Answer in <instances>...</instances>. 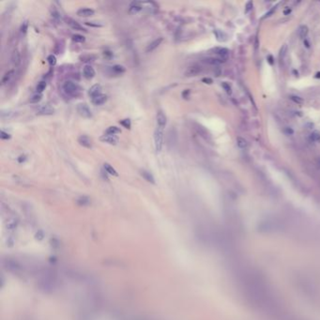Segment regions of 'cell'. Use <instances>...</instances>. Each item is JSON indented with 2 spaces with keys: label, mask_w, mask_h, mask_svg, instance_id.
Here are the masks:
<instances>
[{
  "label": "cell",
  "mask_w": 320,
  "mask_h": 320,
  "mask_svg": "<svg viewBox=\"0 0 320 320\" xmlns=\"http://www.w3.org/2000/svg\"><path fill=\"white\" fill-rule=\"evenodd\" d=\"M119 123L121 124V125H122L124 128H126V129H131V120H130L129 118H126V119H122V120H120Z\"/></svg>",
  "instance_id": "obj_33"
},
{
  "label": "cell",
  "mask_w": 320,
  "mask_h": 320,
  "mask_svg": "<svg viewBox=\"0 0 320 320\" xmlns=\"http://www.w3.org/2000/svg\"><path fill=\"white\" fill-rule=\"evenodd\" d=\"M125 70H126L125 68H124L123 66H121V65H115V66L112 67V71L115 74H118V75L124 73L125 72Z\"/></svg>",
  "instance_id": "obj_22"
},
{
  "label": "cell",
  "mask_w": 320,
  "mask_h": 320,
  "mask_svg": "<svg viewBox=\"0 0 320 320\" xmlns=\"http://www.w3.org/2000/svg\"><path fill=\"white\" fill-rule=\"evenodd\" d=\"M52 16H53V18H54L55 21H57V22H58V21L60 20V15H59V13H58L56 10L53 11V12H52Z\"/></svg>",
  "instance_id": "obj_43"
},
{
  "label": "cell",
  "mask_w": 320,
  "mask_h": 320,
  "mask_svg": "<svg viewBox=\"0 0 320 320\" xmlns=\"http://www.w3.org/2000/svg\"><path fill=\"white\" fill-rule=\"evenodd\" d=\"M195 129L197 130L198 133L200 134L202 137H204L205 139H209V138H210L209 133H208V131H206L204 127H202L201 125H196V128H195Z\"/></svg>",
  "instance_id": "obj_20"
},
{
  "label": "cell",
  "mask_w": 320,
  "mask_h": 320,
  "mask_svg": "<svg viewBox=\"0 0 320 320\" xmlns=\"http://www.w3.org/2000/svg\"><path fill=\"white\" fill-rule=\"evenodd\" d=\"M214 33H215L217 40H219V41H224V40L223 39V37L224 36V34L223 32H222V31H220V30H215V31H214Z\"/></svg>",
  "instance_id": "obj_37"
},
{
  "label": "cell",
  "mask_w": 320,
  "mask_h": 320,
  "mask_svg": "<svg viewBox=\"0 0 320 320\" xmlns=\"http://www.w3.org/2000/svg\"><path fill=\"white\" fill-rule=\"evenodd\" d=\"M202 82L206 83V84H212V80L210 78H203Z\"/></svg>",
  "instance_id": "obj_47"
},
{
  "label": "cell",
  "mask_w": 320,
  "mask_h": 320,
  "mask_svg": "<svg viewBox=\"0 0 320 320\" xmlns=\"http://www.w3.org/2000/svg\"><path fill=\"white\" fill-rule=\"evenodd\" d=\"M285 133L287 134H293L294 133V131H293L291 128H286V129H285Z\"/></svg>",
  "instance_id": "obj_49"
},
{
  "label": "cell",
  "mask_w": 320,
  "mask_h": 320,
  "mask_svg": "<svg viewBox=\"0 0 320 320\" xmlns=\"http://www.w3.org/2000/svg\"><path fill=\"white\" fill-rule=\"evenodd\" d=\"M237 143H238V146L240 148H247V141L242 137H238L237 138Z\"/></svg>",
  "instance_id": "obj_28"
},
{
  "label": "cell",
  "mask_w": 320,
  "mask_h": 320,
  "mask_svg": "<svg viewBox=\"0 0 320 320\" xmlns=\"http://www.w3.org/2000/svg\"><path fill=\"white\" fill-rule=\"evenodd\" d=\"M101 140L110 145H116L118 143V138L116 137V135H110V134L103 135V136L101 137Z\"/></svg>",
  "instance_id": "obj_9"
},
{
  "label": "cell",
  "mask_w": 320,
  "mask_h": 320,
  "mask_svg": "<svg viewBox=\"0 0 320 320\" xmlns=\"http://www.w3.org/2000/svg\"><path fill=\"white\" fill-rule=\"evenodd\" d=\"M83 72H84V76L86 78V79H92L94 76H95V70H94V69L89 65H86L85 68H84V70H83Z\"/></svg>",
  "instance_id": "obj_14"
},
{
  "label": "cell",
  "mask_w": 320,
  "mask_h": 320,
  "mask_svg": "<svg viewBox=\"0 0 320 320\" xmlns=\"http://www.w3.org/2000/svg\"><path fill=\"white\" fill-rule=\"evenodd\" d=\"M142 5H143L142 2H138V1L131 2V5H130L129 11L131 13H137L138 11H140L142 10V8H143Z\"/></svg>",
  "instance_id": "obj_12"
},
{
  "label": "cell",
  "mask_w": 320,
  "mask_h": 320,
  "mask_svg": "<svg viewBox=\"0 0 320 320\" xmlns=\"http://www.w3.org/2000/svg\"><path fill=\"white\" fill-rule=\"evenodd\" d=\"M13 74H14V70H10L9 71H7V72L4 74L3 77H2V80H1L2 85H5V84H7V83H9L10 81V79L12 78Z\"/></svg>",
  "instance_id": "obj_19"
},
{
  "label": "cell",
  "mask_w": 320,
  "mask_h": 320,
  "mask_svg": "<svg viewBox=\"0 0 320 320\" xmlns=\"http://www.w3.org/2000/svg\"><path fill=\"white\" fill-rule=\"evenodd\" d=\"M252 7H253V2L249 1L246 5V12H249V11L252 10Z\"/></svg>",
  "instance_id": "obj_45"
},
{
  "label": "cell",
  "mask_w": 320,
  "mask_h": 320,
  "mask_svg": "<svg viewBox=\"0 0 320 320\" xmlns=\"http://www.w3.org/2000/svg\"><path fill=\"white\" fill-rule=\"evenodd\" d=\"M55 113V109L53 108L50 105H42L41 107H40V109L38 110V114L39 115H42V116H51Z\"/></svg>",
  "instance_id": "obj_7"
},
{
  "label": "cell",
  "mask_w": 320,
  "mask_h": 320,
  "mask_svg": "<svg viewBox=\"0 0 320 320\" xmlns=\"http://www.w3.org/2000/svg\"><path fill=\"white\" fill-rule=\"evenodd\" d=\"M290 12H291V10H289V9H287V10H285L284 11V15H287V14H289Z\"/></svg>",
  "instance_id": "obj_50"
},
{
  "label": "cell",
  "mask_w": 320,
  "mask_h": 320,
  "mask_svg": "<svg viewBox=\"0 0 320 320\" xmlns=\"http://www.w3.org/2000/svg\"><path fill=\"white\" fill-rule=\"evenodd\" d=\"M298 33H299V36L300 37V39H304V38H306L307 34H308V27L306 25H302L299 28Z\"/></svg>",
  "instance_id": "obj_24"
},
{
  "label": "cell",
  "mask_w": 320,
  "mask_h": 320,
  "mask_svg": "<svg viewBox=\"0 0 320 320\" xmlns=\"http://www.w3.org/2000/svg\"><path fill=\"white\" fill-rule=\"evenodd\" d=\"M41 98H42V95L40 93H37L35 95H33L31 98H30V103H38L39 101H41Z\"/></svg>",
  "instance_id": "obj_30"
},
{
  "label": "cell",
  "mask_w": 320,
  "mask_h": 320,
  "mask_svg": "<svg viewBox=\"0 0 320 320\" xmlns=\"http://www.w3.org/2000/svg\"><path fill=\"white\" fill-rule=\"evenodd\" d=\"M222 85H223V88L225 89V91H226L228 94H231V93H232L230 85H229L227 84V83H223V84H222Z\"/></svg>",
  "instance_id": "obj_41"
},
{
  "label": "cell",
  "mask_w": 320,
  "mask_h": 320,
  "mask_svg": "<svg viewBox=\"0 0 320 320\" xmlns=\"http://www.w3.org/2000/svg\"><path fill=\"white\" fill-rule=\"evenodd\" d=\"M163 39L161 37V38H158V39H156V40H154L151 43H149L148 45V47H146V52L149 53V52L154 51L156 48H158V47L160 46L161 43L163 42Z\"/></svg>",
  "instance_id": "obj_10"
},
{
  "label": "cell",
  "mask_w": 320,
  "mask_h": 320,
  "mask_svg": "<svg viewBox=\"0 0 320 320\" xmlns=\"http://www.w3.org/2000/svg\"><path fill=\"white\" fill-rule=\"evenodd\" d=\"M63 90L66 94H68V95L76 96L78 92L80 91V88H79L76 84H74L73 82L67 81L64 83V85H63Z\"/></svg>",
  "instance_id": "obj_2"
},
{
  "label": "cell",
  "mask_w": 320,
  "mask_h": 320,
  "mask_svg": "<svg viewBox=\"0 0 320 320\" xmlns=\"http://www.w3.org/2000/svg\"><path fill=\"white\" fill-rule=\"evenodd\" d=\"M11 61L14 66H18L21 63V55L17 50H15L11 55Z\"/></svg>",
  "instance_id": "obj_18"
},
{
  "label": "cell",
  "mask_w": 320,
  "mask_h": 320,
  "mask_svg": "<svg viewBox=\"0 0 320 320\" xmlns=\"http://www.w3.org/2000/svg\"><path fill=\"white\" fill-rule=\"evenodd\" d=\"M0 137H1V139H4V140H9V139H10V134H9L8 133H5L4 131H1V133H0Z\"/></svg>",
  "instance_id": "obj_39"
},
{
  "label": "cell",
  "mask_w": 320,
  "mask_h": 320,
  "mask_svg": "<svg viewBox=\"0 0 320 320\" xmlns=\"http://www.w3.org/2000/svg\"><path fill=\"white\" fill-rule=\"evenodd\" d=\"M164 129L157 127L155 131H154V144H155V150L157 153H160L161 151V148L163 146V138H164Z\"/></svg>",
  "instance_id": "obj_1"
},
{
  "label": "cell",
  "mask_w": 320,
  "mask_h": 320,
  "mask_svg": "<svg viewBox=\"0 0 320 320\" xmlns=\"http://www.w3.org/2000/svg\"><path fill=\"white\" fill-rule=\"evenodd\" d=\"M47 61H48L49 65H50V66H55V64H56V57H55V55H50L47 57Z\"/></svg>",
  "instance_id": "obj_35"
},
{
  "label": "cell",
  "mask_w": 320,
  "mask_h": 320,
  "mask_svg": "<svg viewBox=\"0 0 320 320\" xmlns=\"http://www.w3.org/2000/svg\"><path fill=\"white\" fill-rule=\"evenodd\" d=\"M121 131H120L119 128L116 127V126H111L109 127L108 129L105 131V134H110V135H116V133H120Z\"/></svg>",
  "instance_id": "obj_23"
},
{
  "label": "cell",
  "mask_w": 320,
  "mask_h": 320,
  "mask_svg": "<svg viewBox=\"0 0 320 320\" xmlns=\"http://www.w3.org/2000/svg\"><path fill=\"white\" fill-rule=\"evenodd\" d=\"M45 88H46V83L43 82V81L40 82L39 84H38L37 88H36L37 92H38V93H40V94H41V92H42L43 90L45 89Z\"/></svg>",
  "instance_id": "obj_32"
},
{
  "label": "cell",
  "mask_w": 320,
  "mask_h": 320,
  "mask_svg": "<svg viewBox=\"0 0 320 320\" xmlns=\"http://www.w3.org/2000/svg\"><path fill=\"white\" fill-rule=\"evenodd\" d=\"M78 143L82 146H84V148H92L91 140H90V138L88 136H86V135H80V136L78 137Z\"/></svg>",
  "instance_id": "obj_8"
},
{
  "label": "cell",
  "mask_w": 320,
  "mask_h": 320,
  "mask_svg": "<svg viewBox=\"0 0 320 320\" xmlns=\"http://www.w3.org/2000/svg\"><path fill=\"white\" fill-rule=\"evenodd\" d=\"M101 92V86L100 85H94L90 88L89 91H88V95L91 98H95L97 96H99Z\"/></svg>",
  "instance_id": "obj_11"
},
{
  "label": "cell",
  "mask_w": 320,
  "mask_h": 320,
  "mask_svg": "<svg viewBox=\"0 0 320 320\" xmlns=\"http://www.w3.org/2000/svg\"><path fill=\"white\" fill-rule=\"evenodd\" d=\"M140 174H141V176H142L143 178H144L148 182H150V183H155V178H154L153 175H152L150 172L146 171V170H141V171H140Z\"/></svg>",
  "instance_id": "obj_16"
},
{
  "label": "cell",
  "mask_w": 320,
  "mask_h": 320,
  "mask_svg": "<svg viewBox=\"0 0 320 320\" xmlns=\"http://www.w3.org/2000/svg\"><path fill=\"white\" fill-rule=\"evenodd\" d=\"M107 101V97L106 95H103V94H100L99 96H97L95 98H92V103L94 105H101L105 103V101Z\"/></svg>",
  "instance_id": "obj_15"
},
{
  "label": "cell",
  "mask_w": 320,
  "mask_h": 320,
  "mask_svg": "<svg viewBox=\"0 0 320 320\" xmlns=\"http://www.w3.org/2000/svg\"><path fill=\"white\" fill-rule=\"evenodd\" d=\"M76 109H77L78 114L80 115L81 116H83V118H90L92 116L91 110H90L89 107L85 103H79L77 105Z\"/></svg>",
  "instance_id": "obj_3"
},
{
  "label": "cell",
  "mask_w": 320,
  "mask_h": 320,
  "mask_svg": "<svg viewBox=\"0 0 320 320\" xmlns=\"http://www.w3.org/2000/svg\"><path fill=\"white\" fill-rule=\"evenodd\" d=\"M156 119H157V127L164 129L167 124V118L163 111H158Z\"/></svg>",
  "instance_id": "obj_4"
},
{
  "label": "cell",
  "mask_w": 320,
  "mask_h": 320,
  "mask_svg": "<svg viewBox=\"0 0 320 320\" xmlns=\"http://www.w3.org/2000/svg\"><path fill=\"white\" fill-rule=\"evenodd\" d=\"M96 58L95 55H82L80 56V59L81 61L83 62H89V61H93L94 59Z\"/></svg>",
  "instance_id": "obj_29"
},
{
  "label": "cell",
  "mask_w": 320,
  "mask_h": 320,
  "mask_svg": "<svg viewBox=\"0 0 320 320\" xmlns=\"http://www.w3.org/2000/svg\"><path fill=\"white\" fill-rule=\"evenodd\" d=\"M189 94H190V90L189 89L184 90V91L182 92V97L184 98V99H187V98L189 97Z\"/></svg>",
  "instance_id": "obj_46"
},
{
  "label": "cell",
  "mask_w": 320,
  "mask_h": 320,
  "mask_svg": "<svg viewBox=\"0 0 320 320\" xmlns=\"http://www.w3.org/2000/svg\"><path fill=\"white\" fill-rule=\"evenodd\" d=\"M14 116H15V113L11 112V111H2L1 112V118L3 119H10V118H12Z\"/></svg>",
  "instance_id": "obj_25"
},
{
  "label": "cell",
  "mask_w": 320,
  "mask_h": 320,
  "mask_svg": "<svg viewBox=\"0 0 320 320\" xmlns=\"http://www.w3.org/2000/svg\"><path fill=\"white\" fill-rule=\"evenodd\" d=\"M217 54H218V55L220 56V60H221V61L224 62L225 60H227V58H228L229 51L227 50L226 48H221V49H219V50H218Z\"/></svg>",
  "instance_id": "obj_17"
},
{
  "label": "cell",
  "mask_w": 320,
  "mask_h": 320,
  "mask_svg": "<svg viewBox=\"0 0 320 320\" xmlns=\"http://www.w3.org/2000/svg\"><path fill=\"white\" fill-rule=\"evenodd\" d=\"M311 139L315 142H319L320 143V133H314L311 135Z\"/></svg>",
  "instance_id": "obj_38"
},
{
  "label": "cell",
  "mask_w": 320,
  "mask_h": 320,
  "mask_svg": "<svg viewBox=\"0 0 320 320\" xmlns=\"http://www.w3.org/2000/svg\"><path fill=\"white\" fill-rule=\"evenodd\" d=\"M317 163L320 165V158H318V159H317Z\"/></svg>",
  "instance_id": "obj_53"
},
{
  "label": "cell",
  "mask_w": 320,
  "mask_h": 320,
  "mask_svg": "<svg viewBox=\"0 0 320 320\" xmlns=\"http://www.w3.org/2000/svg\"><path fill=\"white\" fill-rule=\"evenodd\" d=\"M113 55H113V53L111 51H108L107 50V51H104L103 52V56L106 59H111L113 57Z\"/></svg>",
  "instance_id": "obj_40"
},
{
  "label": "cell",
  "mask_w": 320,
  "mask_h": 320,
  "mask_svg": "<svg viewBox=\"0 0 320 320\" xmlns=\"http://www.w3.org/2000/svg\"><path fill=\"white\" fill-rule=\"evenodd\" d=\"M204 62L209 64V65H218L221 60L220 59H217V58H213V57H206L204 59Z\"/></svg>",
  "instance_id": "obj_27"
},
{
  "label": "cell",
  "mask_w": 320,
  "mask_h": 320,
  "mask_svg": "<svg viewBox=\"0 0 320 320\" xmlns=\"http://www.w3.org/2000/svg\"><path fill=\"white\" fill-rule=\"evenodd\" d=\"M315 78H320V72H317L315 74Z\"/></svg>",
  "instance_id": "obj_52"
},
{
  "label": "cell",
  "mask_w": 320,
  "mask_h": 320,
  "mask_svg": "<svg viewBox=\"0 0 320 320\" xmlns=\"http://www.w3.org/2000/svg\"><path fill=\"white\" fill-rule=\"evenodd\" d=\"M202 71V68L199 65H191L185 71L186 76H195V75L199 74Z\"/></svg>",
  "instance_id": "obj_5"
},
{
  "label": "cell",
  "mask_w": 320,
  "mask_h": 320,
  "mask_svg": "<svg viewBox=\"0 0 320 320\" xmlns=\"http://www.w3.org/2000/svg\"><path fill=\"white\" fill-rule=\"evenodd\" d=\"M88 202H89V200H88V197H80L79 198V200H78V203L79 204H81V205H85Z\"/></svg>",
  "instance_id": "obj_42"
},
{
  "label": "cell",
  "mask_w": 320,
  "mask_h": 320,
  "mask_svg": "<svg viewBox=\"0 0 320 320\" xmlns=\"http://www.w3.org/2000/svg\"><path fill=\"white\" fill-rule=\"evenodd\" d=\"M269 62L270 64H272L273 62H272V56H271V55H269Z\"/></svg>",
  "instance_id": "obj_51"
},
{
  "label": "cell",
  "mask_w": 320,
  "mask_h": 320,
  "mask_svg": "<svg viewBox=\"0 0 320 320\" xmlns=\"http://www.w3.org/2000/svg\"><path fill=\"white\" fill-rule=\"evenodd\" d=\"M25 160H26V157H25V155H23V156H20V157L18 158V161H19V163H24V161H25Z\"/></svg>",
  "instance_id": "obj_48"
},
{
  "label": "cell",
  "mask_w": 320,
  "mask_h": 320,
  "mask_svg": "<svg viewBox=\"0 0 320 320\" xmlns=\"http://www.w3.org/2000/svg\"><path fill=\"white\" fill-rule=\"evenodd\" d=\"M65 21L67 23V25H69L72 29L78 30V31L86 32V30L84 27H83V26L80 24H79V23H77L76 21H74L73 19H71V18H65Z\"/></svg>",
  "instance_id": "obj_6"
},
{
  "label": "cell",
  "mask_w": 320,
  "mask_h": 320,
  "mask_svg": "<svg viewBox=\"0 0 320 320\" xmlns=\"http://www.w3.org/2000/svg\"><path fill=\"white\" fill-rule=\"evenodd\" d=\"M287 45L286 44H284L283 46H282L281 50H280V53H279V56L281 59H284V56L286 55V53H287Z\"/></svg>",
  "instance_id": "obj_31"
},
{
  "label": "cell",
  "mask_w": 320,
  "mask_h": 320,
  "mask_svg": "<svg viewBox=\"0 0 320 320\" xmlns=\"http://www.w3.org/2000/svg\"><path fill=\"white\" fill-rule=\"evenodd\" d=\"M27 29H28V23H27V21H25L21 25L20 31H21V33L23 34V35H25L26 32H27Z\"/></svg>",
  "instance_id": "obj_34"
},
{
  "label": "cell",
  "mask_w": 320,
  "mask_h": 320,
  "mask_svg": "<svg viewBox=\"0 0 320 320\" xmlns=\"http://www.w3.org/2000/svg\"><path fill=\"white\" fill-rule=\"evenodd\" d=\"M85 25H89V26H95V27H100V26H103L101 24H98V23H95V22H86Z\"/></svg>",
  "instance_id": "obj_44"
},
{
  "label": "cell",
  "mask_w": 320,
  "mask_h": 320,
  "mask_svg": "<svg viewBox=\"0 0 320 320\" xmlns=\"http://www.w3.org/2000/svg\"><path fill=\"white\" fill-rule=\"evenodd\" d=\"M290 100L294 101L297 104H302L303 103V100L302 98H299L298 96H290Z\"/></svg>",
  "instance_id": "obj_36"
},
{
  "label": "cell",
  "mask_w": 320,
  "mask_h": 320,
  "mask_svg": "<svg viewBox=\"0 0 320 320\" xmlns=\"http://www.w3.org/2000/svg\"><path fill=\"white\" fill-rule=\"evenodd\" d=\"M71 39H72L73 41H75V42H78V43L84 42V41L85 40V37L80 35V34H74V35H72V37H71Z\"/></svg>",
  "instance_id": "obj_26"
},
{
  "label": "cell",
  "mask_w": 320,
  "mask_h": 320,
  "mask_svg": "<svg viewBox=\"0 0 320 320\" xmlns=\"http://www.w3.org/2000/svg\"><path fill=\"white\" fill-rule=\"evenodd\" d=\"M95 11L91 9H88V8H84V9H80L77 11V15L80 17H90L94 15Z\"/></svg>",
  "instance_id": "obj_13"
},
{
  "label": "cell",
  "mask_w": 320,
  "mask_h": 320,
  "mask_svg": "<svg viewBox=\"0 0 320 320\" xmlns=\"http://www.w3.org/2000/svg\"><path fill=\"white\" fill-rule=\"evenodd\" d=\"M103 168H104V170L106 171V173H108L109 175H112V176H118V172H116V169H115L114 167H113L112 165H110V164H109V163H105L103 164Z\"/></svg>",
  "instance_id": "obj_21"
}]
</instances>
